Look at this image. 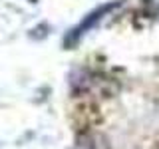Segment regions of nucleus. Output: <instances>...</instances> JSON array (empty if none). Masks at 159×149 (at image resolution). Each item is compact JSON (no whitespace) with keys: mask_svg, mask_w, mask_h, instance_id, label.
Here are the masks:
<instances>
[{"mask_svg":"<svg viewBox=\"0 0 159 149\" xmlns=\"http://www.w3.org/2000/svg\"><path fill=\"white\" fill-rule=\"evenodd\" d=\"M145 8L151 16H157L159 14V0H145Z\"/></svg>","mask_w":159,"mask_h":149,"instance_id":"nucleus-1","label":"nucleus"}]
</instances>
